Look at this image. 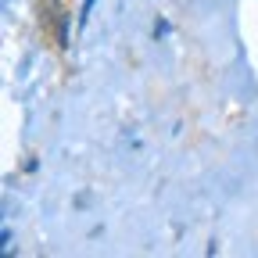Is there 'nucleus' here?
<instances>
[{
  "label": "nucleus",
  "instance_id": "nucleus-1",
  "mask_svg": "<svg viewBox=\"0 0 258 258\" xmlns=\"http://www.w3.org/2000/svg\"><path fill=\"white\" fill-rule=\"evenodd\" d=\"M90 8H93V0H83V15H79V25H86V18H90Z\"/></svg>",
  "mask_w": 258,
  "mask_h": 258
}]
</instances>
